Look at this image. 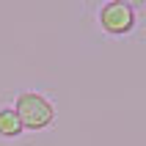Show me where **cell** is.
Masks as SVG:
<instances>
[{
  "instance_id": "obj_1",
  "label": "cell",
  "mask_w": 146,
  "mask_h": 146,
  "mask_svg": "<svg viewBox=\"0 0 146 146\" xmlns=\"http://www.w3.org/2000/svg\"><path fill=\"white\" fill-rule=\"evenodd\" d=\"M14 110L19 116L25 130H44L55 121V108L39 91H22L14 102Z\"/></svg>"
},
{
  "instance_id": "obj_2",
  "label": "cell",
  "mask_w": 146,
  "mask_h": 146,
  "mask_svg": "<svg viewBox=\"0 0 146 146\" xmlns=\"http://www.w3.org/2000/svg\"><path fill=\"white\" fill-rule=\"evenodd\" d=\"M97 19H99V28H102L108 36H127V33H132L135 25H138L135 8L124 6V3H119V0L102 3L99 11H97Z\"/></svg>"
},
{
  "instance_id": "obj_3",
  "label": "cell",
  "mask_w": 146,
  "mask_h": 146,
  "mask_svg": "<svg viewBox=\"0 0 146 146\" xmlns=\"http://www.w3.org/2000/svg\"><path fill=\"white\" fill-rule=\"evenodd\" d=\"M22 130L25 127L14 108H0V138H19Z\"/></svg>"
},
{
  "instance_id": "obj_4",
  "label": "cell",
  "mask_w": 146,
  "mask_h": 146,
  "mask_svg": "<svg viewBox=\"0 0 146 146\" xmlns=\"http://www.w3.org/2000/svg\"><path fill=\"white\" fill-rule=\"evenodd\" d=\"M119 3H124V6H130V8H138V6H143L146 0H119Z\"/></svg>"
}]
</instances>
